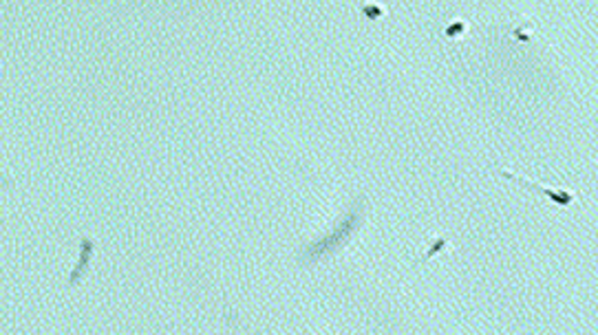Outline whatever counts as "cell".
Instances as JSON below:
<instances>
[{
  "label": "cell",
  "mask_w": 598,
  "mask_h": 335,
  "mask_svg": "<svg viewBox=\"0 0 598 335\" xmlns=\"http://www.w3.org/2000/svg\"><path fill=\"white\" fill-rule=\"evenodd\" d=\"M364 214H367V201L360 194V197L353 199L349 210L342 214V219L338 221V225L333 227L331 232L316 238V241H312V243H307L301 249L298 260H301L305 267H314V265H318V262L336 256L338 251L349 245L351 238L360 232V227L364 223Z\"/></svg>",
  "instance_id": "cell-1"
},
{
  "label": "cell",
  "mask_w": 598,
  "mask_h": 335,
  "mask_svg": "<svg viewBox=\"0 0 598 335\" xmlns=\"http://www.w3.org/2000/svg\"><path fill=\"white\" fill-rule=\"evenodd\" d=\"M497 172H499V176L508 179V181H514V183H519V185L528 188V190H534V192H539V194L545 197L547 201H552L554 206H561V208H565V210H570L572 206H577V203L583 199V194H579L577 190H568V188H545V185H541V183L530 181V179H525V176H519L517 172L506 170V168H501V170H497Z\"/></svg>",
  "instance_id": "cell-2"
},
{
  "label": "cell",
  "mask_w": 598,
  "mask_h": 335,
  "mask_svg": "<svg viewBox=\"0 0 598 335\" xmlns=\"http://www.w3.org/2000/svg\"><path fill=\"white\" fill-rule=\"evenodd\" d=\"M93 256H95V241L91 236H82L80 238V258H78V265L73 267V271L69 273V287H78L82 280L87 278Z\"/></svg>",
  "instance_id": "cell-3"
},
{
  "label": "cell",
  "mask_w": 598,
  "mask_h": 335,
  "mask_svg": "<svg viewBox=\"0 0 598 335\" xmlns=\"http://www.w3.org/2000/svg\"><path fill=\"white\" fill-rule=\"evenodd\" d=\"M448 249H452V245H450V241H448L446 236H437V238H433V243H430V247H428L426 254L415 260V267H417V265H424V262H428L433 256L441 254V251H448Z\"/></svg>",
  "instance_id": "cell-4"
},
{
  "label": "cell",
  "mask_w": 598,
  "mask_h": 335,
  "mask_svg": "<svg viewBox=\"0 0 598 335\" xmlns=\"http://www.w3.org/2000/svg\"><path fill=\"white\" fill-rule=\"evenodd\" d=\"M466 33H468V22H466L464 18L452 20L444 27V38H448V40H459Z\"/></svg>",
  "instance_id": "cell-5"
},
{
  "label": "cell",
  "mask_w": 598,
  "mask_h": 335,
  "mask_svg": "<svg viewBox=\"0 0 598 335\" xmlns=\"http://www.w3.org/2000/svg\"><path fill=\"white\" fill-rule=\"evenodd\" d=\"M360 11L369 18V20H380L382 16H387V9L378 5V3H362L360 5Z\"/></svg>",
  "instance_id": "cell-6"
},
{
  "label": "cell",
  "mask_w": 598,
  "mask_h": 335,
  "mask_svg": "<svg viewBox=\"0 0 598 335\" xmlns=\"http://www.w3.org/2000/svg\"><path fill=\"white\" fill-rule=\"evenodd\" d=\"M512 35H514V38H517L519 42H528V40H532V35H534V25L525 20V22H521L519 27L512 29Z\"/></svg>",
  "instance_id": "cell-7"
}]
</instances>
